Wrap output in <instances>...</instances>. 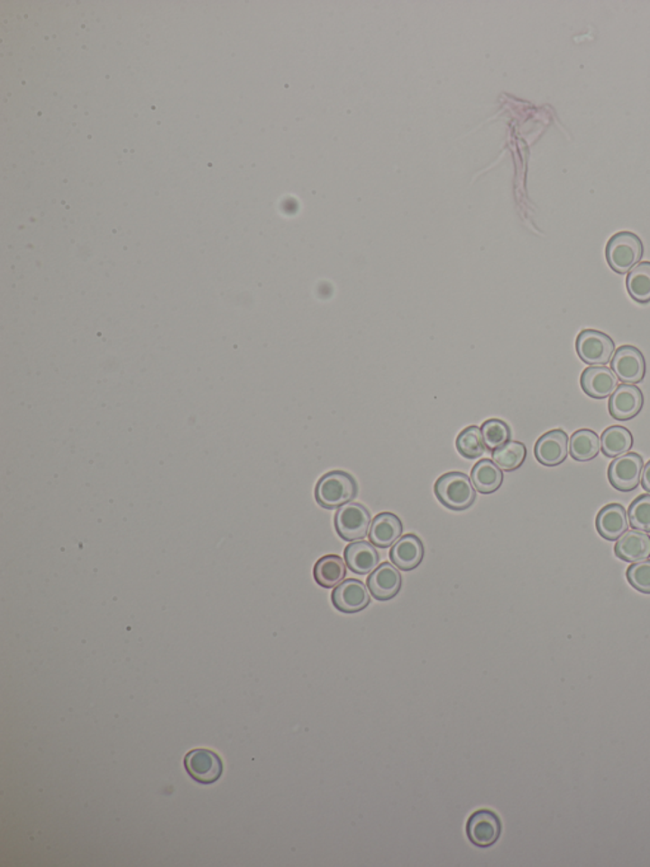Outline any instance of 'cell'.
<instances>
[{"instance_id":"9a60e30c","label":"cell","mask_w":650,"mask_h":867,"mask_svg":"<svg viewBox=\"0 0 650 867\" xmlns=\"http://www.w3.org/2000/svg\"><path fill=\"white\" fill-rule=\"evenodd\" d=\"M389 556L399 570L412 571L422 564L425 546L416 534H407L391 547Z\"/></svg>"},{"instance_id":"2e32d148","label":"cell","mask_w":650,"mask_h":867,"mask_svg":"<svg viewBox=\"0 0 650 867\" xmlns=\"http://www.w3.org/2000/svg\"><path fill=\"white\" fill-rule=\"evenodd\" d=\"M596 528L602 539L608 540L620 539L629 528L627 509L620 503H609L597 514Z\"/></svg>"},{"instance_id":"cb8c5ba5","label":"cell","mask_w":650,"mask_h":867,"mask_svg":"<svg viewBox=\"0 0 650 867\" xmlns=\"http://www.w3.org/2000/svg\"><path fill=\"white\" fill-rule=\"evenodd\" d=\"M491 457H493V462L500 469L512 472L524 465L526 457H527V449H526L525 444L519 443V441H508L505 446L493 450Z\"/></svg>"},{"instance_id":"5b68a950","label":"cell","mask_w":650,"mask_h":867,"mask_svg":"<svg viewBox=\"0 0 650 867\" xmlns=\"http://www.w3.org/2000/svg\"><path fill=\"white\" fill-rule=\"evenodd\" d=\"M370 525H371V514L361 503H348L335 512V530L342 540L348 542L365 539Z\"/></svg>"},{"instance_id":"7402d4cb","label":"cell","mask_w":650,"mask_h":867,"mask_svg":"<svg viewBox=\"0 0 650 867\" xmlns=\"http://www.w3.org/2000/svg\"><path fill=\"white\" fill-rule=\"evenodd\" d=\"M600 450H601V439L595 431L590 430V429H581L572 435L569 452L575 461H592L599 456Z\"/></svg>"},{"instance_id":"ac0fdd59","label":"cell","mask_w":650,"mask_h":867,"mask_svg":"<svg viewBox=\"0 0 650 867\" xmlns=\"http://www.w3.org/2000/svg\"><path fill=\"white\" fill-rule=\"evenodd\" d=\"M401 533L403 523L400 519L391 512H381L372 521L369 539L370 542L379 549H389L401 539Z\"/></svg>"},{"instance_id":"52a82bcc","label":"cell","mask_w":650,"mask_h":867,"mask_svg":"<svg viewBox=\"0 0 650 867\" xmlns=\"http://www.w3.org/2000/svg\"><path fill=\"white\" fill-rule=\"evenodd\" d=\"M644 461L637 453L618 457L609 467V481L616 490L630 493L642 481Z\"/></svg>"},{"instance_id":"3957f363","label":"cell","mask_w":650,"mask_h":867,"mask_svg":"<svg viewBox=\"0 0 650 867\" xmlns=\"http://www.w3.org/2000/svg\"><path fill=\"white\" fill-rule=\"evenodd\" d=\"M643 252V242L636 235L620 232L609 238L606 245V259L615 272L627 273L640 263Z\"/></svg>"},{"instance_id":"f546056e","label":"cell","mask_w":650,"mask_h":867,"mask_svg":"<svg viewBox=\"0 0 650 867\" xmlns=\"http://www.w3.org/2000/svg\"><path fill=\"white\" fill-rule=\"evenodd\" d=\"M642 486L646 493H650V461L646 463L645 467H644L643 477H642Z\"/></svg>"},{"instance_id":"8fae6325","label":"cell","mask_w":650,"mask_h":867,"mask_svg":"<svg viewBox=\"0 0 650 867\" xmlns=\"http://www.w3.org/2000/svg\"><path fill=\"white\" fill-rule=\"evenodd\" d=\"M569 438L561 429L544 434L535 444V457L541 465L555 467L567 459Z\"/></svg>"},{"instance_id":"44dd1931","label":"cell","mask_w":650,"mask_h":867,"mask_svg":"<svg viewBox=\"0 0 650 867\" xmlns=\"http://www.w3.org/2000/svg\"><path fill=\"white\" fill-rule=\"evenodd\" d=\"M471 481L475 490L484 495L496 493L503 484L502 469L490 459L479 461L471 469Z\"/></svg>"},{"instance_id":"5bb4252c","label":"cell","mask_w":650,"mask_h":867,"mask_svg":"<svg viewBox=\"0 0 650 867\" xmlns=\"http://www.w3.org/2000/svg\"><path fill=\"white\" fill-rule=\"evenodd\" d=\"M581 390L592 399L602 400L612 396L618 387V378L606 366H590L581 373Z\"/></svg>"},{"instance_id":"603a6c76","label":"cell","mask_w":650,"mask_h":867,"mask_svg":"<svg viewBox=\"0 0 650 867\" xmlns=\"http://www.w3.org/2000/svg\"><path fill=\"white\" fill-rule=\"evenodd\" d=\"M633 435L627 428L609 427L603 431L601 437V450L609 458L627 455L633 447Z\"/></svg>"},{"instance_id":"4316f807","label":"cell","mask_w":650,"mask_h":867,"mask_svg":"<svg viewBox=\"0 0 650 867\" xmlns=\"http://www.w3.org/2000/svg\"><path fill=\"white\" fill-rule=\"evenodd\" d=\"M481 429L485 447L488 449L496 450L497 447L505 446L511 439V429L503 420H487Z\"/></svg>"},{"instance_id":"ba28073f","label":"cell","mask_w":650,"mask_h":867,"mask_svg":"<svg viewBox=\"0 0 650 867\" xmlns=\"http://www.w3.org/2000/svg\"><path fill=\"white\" fill-rule=\"evenodd\" d=\"M502 833L499 816L490 809H479L471 814L466 823V835L469 841L477 847L493 846Z\"/></svg>"},{"instance_id":"ffe728a7","label":"cell","mask_w":650,"mask_h":867,"mask_svg":"<svg viewBox=\"0 0 650 867\" xmlns=\"http://www.w3.org/2000/svg\"><path fill=\"white\" fill-rule=\"evenodd\" d=\"M313 574L314 579L320 586L325 587V589H332L344 580L347 567L343 558L337 555H326L316 561Z\"/></svg>"},{"instance_id":"e0dca14e","label":"cell","mask_w":650,"mask_h":867,"mask_svg":"<svg viewBox=\"0 0 650 867\" xmlns=\"http://www.w3.org/2000/svg\"><path fill=\"white\" fill-rule=\"evenodd\" d=\"M344 559L348 568L357 575H367L375 571L380 564V555L374 545L366 540L353 542L344 549Z\"/></svg>"},{"instance_id":"277c9868","label":"cell","mask_w":650,"mask_h":867,"mask_svg":"<svg viewBox=\"0 0 650 867\" xmlns=\"http://www.w3.org/2000/svg\"><path fill=\"white\" fill-rule=\"evenodd\" d=\"M183 764L188 776L200 785H213L222 779L224 773L222 757L206 748L189 751Z\"/></svg>"},{"instance_id":"d4e9b609","label":"cell","mask_w":650,"mask_h":867,"mask_svg":"<svg viewBox=\"0 0 650 867\" xmlns=\"http://www.w3.org/2000/svg\"><path fill=\"white\" fill-rule=\"evenodd\" d=\"M630 297L637 303L650 301V263H640L631 270L627 279Z\"/></svg>"},{"instance_id":"30bf717a","label":"cell","mask_w":650,"mask_h":867,"mask_svg":"<svg viewBox=\"0 0 650 867\" xmlns=\"http://www.w3.org/2000/svg\"><path fill=\"white\" fill-rule=\"evenodd\" d=\"M332 603L342 613H357L369 607L370 595L362 581L347 579L333 590Z\"/></svg>"},{"instance_id":"484cf974","label":"cell","mask_w":650,"mask_h":867,"mask_svg":"<svg viewBox=\"0 0 650 867\" xmlns=\"http://www.w3.org/2000/svg\"><path fill=\"white\" fill-rule=\"evenodd\" d=\"M456 449L460 456L466 459H477L483 456L487 447H485L481 429L475 425L463 429L462 433L457 435Z\"/></svg>"},{"instance_id":"f1b7e54d","label":"cell","mask_w":650,"mask_h":867,"mask_svg":"<svg viewBox=\"0 0 650 867\" xmlns=\"http://www.w3.org/2000/svg\"><path fill=\"white\" fill-rule=\"evenodd\" d=\"M630 586L643 595H650V559L631 565L627 571Z\"/></svg>"},{"instance_id":"9c48e42d","label":"cell","mask_w":650,"mask_h":867,"mask_svg":"<svg viewBox=\"0 0 650 867\" xmlns=\"http://www.w3.org/2000/svg\"><path fill=\"white\" fill-rule=\"evenodd\" d=\"M611 369L625 384L640 383L645 377V359L639 349L625 345L615 351Z\"/></svg>"},{"instance_id":"8992f818","label":"cell","mask_w":650,"mask_h":867,"mask_svg":"<svg viewBox=\"0 0 650 867\" xmlns=\"http://www.w3.org/2000/svg\"><path fill=\"white\" fill-rule=\"evenodd\" d=\"M577 353L590 365H606L615 354V343L609 335L584 329L577 337Z\"/></svg>"},{"instance_id":"83f0119b","label":"cell","mask_w":650,"mask_h":867,"mask_svg":"<svg viewBox=\"0 0 650 867\" xmlns=\"http://www.w3.org/2000/svg\"><path fill=\"white\" fill-rule=\"evenodd\" d=\"M629 521L634 530L650 533V493H644L631 503Z\"/></svg>"},{"instance_id":"4fadbf2b","label":"cell","mask_w":650,"mask_h":867,"mask_svg":"<svg viewBox=\"0 0 650 867\" xmlns=\"http://www.w3.org/2000/svg\"><path fill=\"white\" fill-rule=\"evenodd\" d=\"M403 577L390 562H384L367 577V587L378 601H390L399 595Z\"/></svg>"},{"instance_id":"6da1fadb","label":"cell","mask_w":650,"mask_h":867,"mask_svg":"<svg viewBox=\"0 0 650 867\" xmlns=\"http://www.w3.org/2000/svg\"><path fill=\"white\" fill-rule=\"evenodd\" d=\"M359 486L352 475L344 471L328 472L316 486V500L322 508L337 509L352 502Z\"/></svg>"},{"instance_id":"7c38bea8","label":"cell","mask_w":650,"mask_h":867,"mask_svg":"<svg viewBox=\"0 0 650 867\" xmlns=\"http://www.w3.org/2000/svg\"><path fill=\"white\" fill-rule=\"evenodd\" d=\"M644 396L642 391L634 384H621L609 397V415L618 421H627L642 411Z\"/></svg>"},{"instance_id":"7a4b0ae2","label":"cell","mask_w":650,"mask_h":867,"mask_svg":"<svg viewBox=\"0 0 650 867\" xmlns=\"http://www.w3.org/2000/svg\"><path fill=\"white\" fill-rule=\"evenodd\" d=\"M435 495L444 508L462 512L471 508L477 499L471 478L462 472H449L435 484Z\"/></svg>"},{"instance_id":"d6986e66","label":"cell","mask_w":650,"mask_h":867,"mask_svg":"<svg viewBox=\"0 0 650 867\" xmlns=\"http://www.w3.org/2000/svg\"><path fill=\"white\" fill-rule=\"evenodd\" d=\"M615 555L633 564L646 561L650 558V536L636 530L627 531L616 542Z\"/></svg>"}]
</instances>
